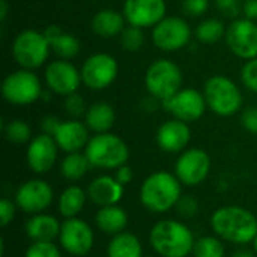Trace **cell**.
<instances>
[{"label":"cell","mask_w":257,"mask_h":257,"mask_svg":"<svg viewBox=\"0 0 257 257\" xmlns=\"http://www.w3.org/2000/svg\"><path fill=\"white\" fill-rule=\"evenodd\" d=\"M188 257H190V256H188Z\"/></svg>","instance_id":"obj_49"},{"label":"cell","mask_w":257,"mask_h":257,"mask_svg":"<svg viewBox=\"0 0 257 257\" xmlns=\"http://www.w3.org/2000/svg\"><path fill=\"white\" fill-rule=\"evenodd\" d=\"M59 242L66 253L83 257L90 253L95 244V233L89 223H86L84 220L78 217L65 218L60 227Z\"/></svg>","instance_id":"obj_13"},{"label":"cell","mask_w":257,"mask_h":257,"mask_svg":"<svg viewBox=\"0 0 257 257\" xmlns=\"http://www.w3.org/2000/svg\"><path fill=\"white\" fill-rule=\"evenodd\" d=\"M57 155H59V146L54 137L42 133L30 140L26 152V160L29 169L33 173L44 175L54 167L57 161Z\"/></svg>","instance_id":"obj_18"},{"label":"cell","mask_w":257,"mask_h":257,"mask_svg":"<svg viewBox=\"0 0 257 257\" xmlns=\"http://www.w3.org/2000/svg\"><path fill=\"white\" fill-rule=\"evenodd\" d=\"M242 14L248 20H257V0H244L242 2Z\"/></svg>","instance_id":"obj_44"},{"label":"cell","mask_w":257,"mask_h":257,"mask_svg":"<svg viewBox=\"0 0 257 257\" xmlns=\"http://www.w3.org/2000/svg\"><path fill=\"white\" fill-rule=\"evenodd\" d=\"M241 123L245 131H248L253 136H257V105H251L242 110Z\"/></svg>","instance_id":"obj_39"},{"label":"cell","mask_w":257,"mask_h":257,"mask_svg":"<svg viewBox=\"0 0 257 257\" xmlns=\"http://www.w3.org/2000/svg\"><path fill=\"white\" fill-rule=\"evenodd\" d=\"M89 107H86V102L80 93H71L65 96V110L72 119H80L81 116L86 114Z\"/></svg>","instance_id":"obj_35"},{"label":"cell","mask_w":257,"mask_h":257,"mask_svg":"<svg viewBox=\"0 0 257 257\" xmlns=\"http://www.w3.org/2000/svg\"><path fill=\"white\" fill-rule=\"evenodd\" d=\"M226 256V247L217 235H208L196 239L193 257H224Z\"/></svg>","instance_id":"obj_31"},{"label":"cell","mask_w":257,"mask_h":257,"mask_svg":"<svg viewBox=\"0 0 257 257\" xmlns=\"http://www.w3.org/2000/svg\"><path fill=\"white\" fill-rule=\"evenodd\" d=\"M230 257H257V254L254 251H251V250H247V248H239V250H236L233 254Z\"/></svg>","instance_id":"obj_45"},{"label":"cell","mask_w":257,"mask_h":257,"mask_svg":"<svg viewBox=\"0 0 257 257\" xmlns=\"http://www.w3.org/2000/svg\"><path fill=\"white\" fill-rule=\"evenodd\" d=\"M60 120L56 117V116H45L42 120H41V130L44 134H48V136H54L57 126H59Z\"/></svg>","instance_id":"obj_43"},{"label":"cell","mask_w":257,"mask_h":257,"mask_svg":"<svg viewBox=\"0 0 257 257\" xmlns=\"http://www.w3.org/2000/svg\"><path fill=\"white\" fill-rule=\"evenodd\" d=\"M163 108L170 113L175 119L184 120L187 123L197 122L205 114L208 105L203 92L197 89H181L176 95L161 102Z\"/></svg>","instance_id":"obj_15"},{"label":"cell","mask_w":257,"mask_h":257,"mask_svg":"<svg viewBox=\"0 0 257 257\" xmlns=\"http://www.w3.org/2000/svg\"><path fill=\"white\" fill-rule=\"evenodd\" d=\"M176 214L181 217V218H193L199 214V202L196 200V197L193 196H181V199L178 200L176 206Z\"/></svg>","instance_id":"obj_36"},{"label":"cell","mask_w":257,"mask_h":257,"mask_svg":"<svg viewBox=\"0 0 257 257\" xmlns=\"http://www.w3.org/2000/svg\"><path fill=\"white\" fill-rule=\"evenodd\" d=\"M6 18H8V2L0 0V21L5 23Z\"/></svg>","instance_id":"obj_46"},{"label":"cell","mask_w":257,"mask_h":257,"mask_svg":"<svg viewBox=\"0 0 257 257\" xmlns=\"http://www.w3.org/2000/svg\"><path fill=\"white\" fill-rule=\"evenodd\" d=\"M51 47L44 32L21 30L12 42V56L23 69L41 68L50 56Z\"/></svg>","instance_id":"obj_7"},{"label":"cell","mask_w":257,"mask_h":257,"mask_svg":"<svg viewBox=\"0 0 257 257\" xmlns=\"http://www.w3.org/2000/svg\"><path fill=\"white\" fill-rule=\"evenodd\" d=\"M107 257H143L142 242L131 232L114 235L108 242Z\"/></svg>","instance_id":"obj_28"},{"label":"cell","mask_w":257,"mask_h":257,"mask_svg":"<svg viewBox=\"0 0 257 257\" xmlns=\"http://www.w3.org/2000/svg\"><path fill=\"white\" fill-rule=\"evenodd\" d=\"M114 120L116 113L108 102H95L87 108L84 114V123L87 125L89 131L95 134L110 133L114 125Z\"/></svg>","instance_id":"obj_26"},{"label":"cell","mask_w":257,"mask_h":257,"mask_svg":"<svg viewBox=\"0 0 257 257\" xmlns=\"http://www.w3.org/2000/svg\"><path fill=\"white\" fill-rule=\"evenodd\" d=\"M114 178L122 185H128L133 181V178H134V172H133V169L128 164H123V166H120L119 169L114 170Z\"/></svg>","instance_id":"obj_42"},{"label":"cell","mask_w":257,"mask_h":257,"mask_svg":"<svg viewBox=\"0 0 257 257\" xmlns=\"http://www.w3.org/2000/svg\"><path fill=\"white\" fill-rule=\"evenodd\" d=\"M167 12L166 0H125L123 17L130 26L148 29L158 24Z\"/></svg>","instance_id":"obj_17"},{"label":"cell","mask_w":257,"mask_h":257,"mask_svg":"<svg viewBox=\"0 0 257 257\" xmlns=\"http://www.w3.org/2000/svg\"><path fill=\"white\" fill-rule=\"evenodd\" d=\"M53 137L59 149L65 154L81 152L90 140L89 128L80 119H69L60 122Z\"/></svg>","instance_id":"obj_20"},{"label":"cell","mask_w":257,"mask_h":257,"mask_svg":"<svg viewBox=\"0 0 257 257\" xmlns=\"http://www.w3.org/2000/svg\"><path fill=\"white\" fill-rule=\"evenodd\" d=\"M190 39L191 27L188 21L181 17H164L152 27V42L161 51H178L188 45Z\"/></svg>","instance_id":"obj_10"},{"label":"cell","mask_w":257,"mask_h":257,"mask_svg":"<svg viewBox=\"0 0 257 257\" xmlns=\"http://www.w3.org/2000/svg\"><path fill=\"white\" fill-rule=\"evenodd\" d=\"M125 24H126V20L123 14H120L116 9H101L93 15L90 21L92 32L102 39L119 36L126 27Z\"/></svg>","instance_id":"obj_24"},{"label":"cell","mask_w":257,"mask_h":257,"mask_svg":"<svg viewBox=\"0 0 257 257\" xmlns=\"http://www.w3.org/2000/svg\"><path fill=\"white\" fill-rule=\"evenodd\" d=\"M86 202H87V193L78 185H71V187L65 188L59 197V202H57L59 214L63 218L78 217V214L83 211Z\"/></svg>","instance_id":"obj_27"},{"label":"cell","mask_w":257,"mask_h":257,"mask_svg":"<svg viewBox=\"0 0 257 257\" xmlns=\"http://www.w3.org/2000/svg\"><path fill=\"white\" fill-rule=\"evenodd\" d=\"M39 77L30 69H18L8 74L2 83V95L12 105H30L42 96Z\"/></svg>","instance_id":"obj_8"},{"label":"cell","mask_w":257,"mask_h":257,"mask_svg":"<svg viewBox=\"0 0 257 257\" xmlns=\"http://www.w3.org/2000/svg\"><path fill=\"white\" fill-rule=\"evenodd\" d=\"M229 50L242 60L257 57V24L248 18H235L226 30Z\"/></svg>","instance_id":"obj_14"},{"label":"cell","mask_w":257,"mask_h":257,"mask_svg":"<svg viewBox=\"0 0 257 257\" xmlns=\"http://www.w3.org/2000/svg\"><path fill=\"white\" fill-rule=\"evenodd\" d=\"M81 81L87 89L104 90L110 87L119 74L117 60L107 53H95L81 65Z\"/></svg>","instance_id":"obj_9"},{"label":"cell","mask_w":257,"mask_h":257,"mask_svg":"<svg viewBox=\"0 0 257 257\" xmlns=\"http://www.w3.org/2000/svg\"><path fill=\"white\" fill-rule=\"evenodd\" d=\"M90 163L84 152H72L66 154V157L60 163V173L66 181L75 182L84 178V175L90 169Z\"/></svg>","instance_id":"obj_29"},{"label":"cell","mask_w":257,"mask_h":257,"mask_svg":"<svg viewBox=\"0 0 257 257\" xmlns=\"http://www.w3.org/2000/svg\"><path fill=\"white\" fill-rule=\"evenodd\" d=\"M211 172V158L200 148H191L181 152L175 163V175L182 185L196 187L205 182Z\"/></svg>","instance_id":"obj_11"},{"label":"cell","mask_w":257,"mask_h":257,"mask_svg":"<svg viewBox=\"0 0 257 257\" xmlns=\"http://www.w3.org/2000/svg\"><path fill=\"white\" fill-rule=\"evenodd\" d=\"M203 95L208 108L221 117L233 116L242 108L244 99L241 89L233 80L224 75H214L208 78L203 86Z\"/></svg>","instance_id":"obj_5"},{"label":"cell","mask_w":257,"mask_h":257,"mask_svg":"<svg viewBox=\"0 0 257 257\" xmlns=\"http://www.w3.org/2000/svg\"><path fill=\"white\" fill-rule=\"evenodd\" d=\"M209 8V0H184L182 9L190 17H202Z\"/></svg>","instance_id":"obj_40"},{"label":"cell","mask_w":257,"mask_h":257,"mask_svg":"<svg viewBox=\"0 0 257 257\" xmlns=\"http://www.w3.org/2000/svg\"><path fill=\"white\" fill-rule=\"evenodd\" d=\"M87 199L98 208L117 205L125 193V185H122L114 176L101 175L92 179L86 188Z\"/></svg>","instance_id":"obj_21"},{"label":"cell","mask_w":257,"mask_h":257,"mask_svg":"<svg viewBox=\"0 0 257 257\" xmlns=\"http://www.w3.org/2000/svg\"><path fill=\"white\" fill-rule=\"evenodd\" d=\"M44 80L48 89L60 96H68L75 93L80 87L81 72L69 60H53L47 65L44 71Z\"/></svg>","instance_id":"obj_16"},{"label":"cell","mask_w":257,"mask_h":257,"mask_svg":"<svg viewBox=\"0 0 257 257\" xmlns=\"http://www.w3.org/2000/svg\"><path fill=\"white\" fill-rule=\"evenodd\" d=\"M181 181L175 173L160 170L151 173L140 187V203L152 214H164L176 206L182 196Z\"/></svg>","instance_id":"obj_2"},{"label":"cell","mask_w":257,"mask_h":257,"mask_svg":"<svg viewBox=\"0 0 257 257\" xmlns=\"http://www.w3.org/2000/svg\"><path fill=\"white\" fill-rule=\"evenodd\" d=\"M182 81L181 68L169 59L152 62L145 74L146 90L161 102L176 95L182 89Z\"/></svg>","instance_id":"obj_6"},{"label":"cell","mask_w":257,"mask_h":257,"mask_svg":"<svg viewBox=\"0 0 257 257\" xmlns=\"http://www.w3.org/2000/svg\"><path fill=\"white\" fill-rule=\"evenodd\" d=\"M157 145L167 154H181L187 149L191 140L190 125L179 119H170L160 125L155 134Z\"/></svg>","instance_id":"obj_19"},{"label":"cell","mask_w":257,"mask_h":257,"mask_svg":"<svg viewBox=\"0 0 257 257\" xmlns=\"http://www.w3.org/2000/svg\"><path fill=\"white\" fill-rule=\"evenodd\" d=\"M209 223L214 235L236 245L253 242L257 235L256 215L238 205H227L215 209Z\"/></svg>","instance_id":"obj_1"},{"label":"cell","mask_w":257,"mask_h":257,"mask_svg":"<svg viewBox=\"0 0 257 257\" xmlns=\"http://www.w3.org/2000/svg\"><path fill=\"white\" fill-rule=\"evenodd\" d=\"M95 224L102 233L114 236L125 232L128 226V214L119 205L104 206L96 211Z\"/></svg>","instance_id":"obj_25"},{"label":"cell","mask_w":257,"mask_h":257,"mask_svg":"<svg viewBox=\"0 0 257 257\" xmlns=\"http://www.w3.org/2000/svg\"><path fill=\"white\" fill-rule=\"evenodd\" d=\"M44 33H45V36H47V39L50 42L51 51L59 59H63V60L74 59L81 50V44H80L78 38L75 35H72V33L65 32L63 29H60L56 24L48 26L44 30Z\"/></svg>","instance_id":"obj_23"},{"label":"cell","mask_w":257,"mask_h":257,"mask_svg":"<svg viewBox=\"0 0 257 257\" xmlns=\"http://www.w3.org/2000/svg\"><path fill=\"white\" fill-rule=\"evenodd\" d=\"M241 81L248 90L257 93V57L244 63L241 69Z\"/></svg>","instance_id":"obj_37"},{"label":"cell","mask_w":257,"mask_h":257,"mask_svg":"<svg viewBox=\"0 0 257 257\" xmlns=\"http://www.w3.org/2000/svg\"><path fill=\"white\" fill-rule=\"evenodd\" d=\"M143 257H148V256H143Z\"/></svg>","instance_id":"obj_48"},{"label":"cell","mask_w":257,"mask_h":257,"mask_svg":"<svg viewBox=\"0 0 257 257\" xmlns=\"http://www.w3.org/2000/svg\"><path fill=\"white\" fill-rule=\"evenodd\" d=\"M251 244H253V251L257 254V235H256V238H254V241H253Z\"/></svg>","instance_id":"obj_47"},{"label":"cell","mask_w":257,"mask_h":257,"mask_svg":"<svg viewBox=\"0 0 257 257\" xmlns=\"http://www.w3.org/2000/svg\"><path fill=\"white\" fill-rule=\"evenodd\" d=\"M143 44H145V33L142 27L128 24V27H125L123 32L120 33V45L126 51L136 53L143 47Z\"/></svg>","instance_id":"obj_33"},{"label":"cell","mask_w":257,"mask_h":257,"mask_svg":"<svg viewBox=\"0 0 257 257\" xmlns=\"http://www.w3.org/2000/svg\"><path fill=\"white\" fill-rule=\"evenodd\" d=\"M54 199L53 187L44 179H29L23 182L14 196L17 208L26 214H41L50 208Z\"/></svg>","instance_id":"obj_12"},{"label":"cell","mask_w":257,"mask_h":257,"mask_svg":"<svg viewBox=\"0 0 257 257\" xmlns=\"http://www.w3.org/2000/svg\"><path fill=\"white\" fill-rule=\"evenodd\" d=\"M84 154L92 167L116 170L130 160L128 145L113 133H101L90 137Z\"/></svg>","instance_id":"obj_4"},{"label":"cell","mask_w":257,"mask_h":257,"mask_svg":"<svg viewBox=\"0 0 257 257\" xmlns=\"http://www.w3.org/2000/svg\"><path fill=\"white\" fill-rule=\"evenodd\" d=\"M3 134L6 140L14 145H26V143H30V140L33 139L30 125L21 119H14L5 123Z\"/></svg>","instance_id":"obj_32"},{"label":"cell","mask_w":257,"mask_h":257,"mask_svg":"<svg viewBox=\"0 0 257 257\" xmlns=\"http://www.w3.org/2000/svg\"><path fill=\"white\" fill-rule=\"evenodd\" d=\"M227 27L218 18H206L196 27V38L202 44H215L226 36Z\"/></svg>","instance_id":"obj_30"},{"label":"cell","mask_w":257,"mask_h":257,"mask_svg":"<svg viewBox=\"0 0 257 257\" xmlns=\"http://www.w3.org/2000/svg\"><path fill=\"white\" fill-rule=\"evenodd\" d=\"M62 223L50 214L41 212L32 215L26 221V235L32 242H45V241H54L59 239Z\"/></svg>","instance_id":"obj_22"},{"label":"cell","mask_w":257,"mask_h":257,"mask_svg":"<svg viewBox=\"0 0 257 257\" xmlns=\"http://www.w3.org/2000/svg\"><path fill=\"white\" fill-rule=\"evenodd\" d=\"M15 211H17L15 202L9 200L8 197H3L0 200V226L2 227H6L14 220Z\"/></svg>","instance_id":"obj_41"},{"label":"cell","mask_w":257,"mask_h":257,"mask_svg":"<svg viewBox=\"0 0 257 257\" xmlns=\"http://www.w3.org/2000/svg\"><path fill=\"white\" fill-rule=\"evenodd\" d=\"M215 8L229 18H236L242 11L241 0H214Z\"/></svg>","instance_id":"obj_38"},{"label":"cell","mask_w":257,"mask_h":257,"mask_svg":"<svg viewBox=\"0 0 257 257\" xmlns=\"http://www.w3.org/2000/svg\"><path fill=\"white\" fill-rule=\"evenodd\" d=\"M26 257H62V253L54 241H45L32 242L26 251Z\"/></svg>","instance_id":"obj_34"},{"label":"cell","mask_w":257,"mask_h":257,"mask_svg":"<svg viewBox=\"0 0 257 257\" xmlns=\"http://www.w3.org/2000/svg\"><path fill=\"white\" fill-rule=\"evenodd\" d=\"M149 244L161 257H188L196 238L193 230L179 220H161L149 232Z\"/></svg>","instance_id":"obj_3"}]
</instances>
